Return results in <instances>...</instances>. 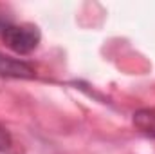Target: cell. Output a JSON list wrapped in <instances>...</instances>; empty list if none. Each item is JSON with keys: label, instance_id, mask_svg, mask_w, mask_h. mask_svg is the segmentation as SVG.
<instances>
[{"label": "cell", "instance_id": "3", "mask_svg": "<svg viewBox=\"0 0 155 154\" xmlns=\"http://www.w3.org/2000/svg\"><path fill=\"white\" fill-rule=\"evenodd\" d=\"M134 125L148 134V136H153L155 138V111H150V109H141L134 114Z\"/></svg>", "mask_w": 155, "mask_h": 154}, {"label": "cell", "instance_id": "1", "mask_svg": "<svg viewBox=\"0 0 155 154\" xmlns=\"http://www.w3.org/2000/svg\"><path fill=\"white\" fill-rule=\"evenodd\" d=\"M2 40L4 44L18 53V54H29L31 51H35L40 44V31L36 26L25 24V26H7L2 31Z\"/></svg>", "mask_w": 155, "mask_h": 154}, {"label": "cell", "instance_id": "2", "mask_svg": "<svg viewBox=\"0 0 155 154\" xmlns=\"http://www.w3.org/2000/svg\"><path fill=\"white\" fill-rule=\"evenodd\" d=\"M0 76L9 78H35V69L16 58L0 54Z\"/></svg>", "mask_w": 155, "mask_h": 154}, {"label": "cell", "instance_id": "4", "mask_svg": "<svg viewBox=\"0 0 155 154\" xmlns=\"http://www.w3.org/2000/svg\"><path fill=\"white\" fill-rule=\"evenodd\" d=\"M9 145H11V138H9V134H7V131L0 127V152L7 151Z\"/></svg>", "mask_w": 155, "mask_h": 154}]
</instances>
